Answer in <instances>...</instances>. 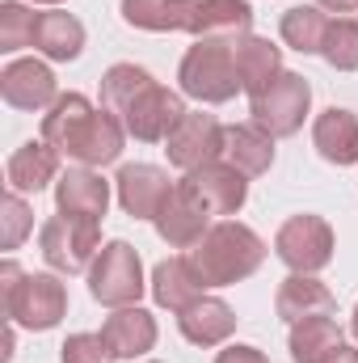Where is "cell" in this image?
<instances>
[{
  "instance_id": "10",
  "label": "cell",
  "mask_w": 358,
  "mask_h": 363,
  "mask_svg": "<svg viewBox=\"0 0 358 363\" xmlns=\"http://www.w3.org/2000/svg\"><path fill=\"white\" fill-rule=\"evenodd\" d=\"M312 106V85L299 72H282L270 89L253 97V123L266 127L270 135H295L304 127V114Z\"/></svg>"
},
{
  "instance_id": "35",
  "label": "cell",
  "mask_w": 358,
  "mask_h": 363,
  "mask_svg": "<svg viewBox=\"0 0 358 363\" xmlns=\"http://www.w3.org/2000/svg\"><path fill=\"white\" fill-rule=\"evenodd\" d=\"M350 325H354V338H358V304H354V321H350Z\"/></svg>"
},
{
  "instance_id": "8",
  "label": "cell",
  "mask_w": 358,
  "mask_h": 363,
  "mask_svg": "<svg viewBox=\"0 0 358 363\" xmlns=\"http://www.w3.org/2000/svg\"><path fill=\"white\" fill-rule=\"evenodd\" d=\"M97 241H101V237H97V224H93V220H76V216H64V211L51 216V220L42 224V233H38L42 258L64 274L85 271L93 262V254H101Z\"/></svg>"
},
{
  "instance_id": "13",
  "label": "cell",
  "mask_w": 358,
  "mask_h": 363,
  "mask_svg": "<svg viewBox=\"0 0 358 363\" xmlns=\"http://www.w3.org/2000/svg\"><path fill=\"white\" fill-rule=\"evenodd\" d=\"M114 182H118V203L131 220H156L161 207L173 194L169 174L156 169V165H122Z\"/></svg>"
},
{
  "instance_id": "29",
  "label": "cell",
  "mask_w": 358,
  "mask_h": 363,
  "mask_svg": "<svg viewBox=\"0 0 358 363\" xmlns=\"http://www.w3.org/2000/svg\"><path fill=\"white\" fill-rule=\"evenodd\" d=\"M34 26H38V13L21 4H0V51L34 47Z\"/></svg>"
},
{
  "instance_id": "12",
  "label": "cell",
  "mask_w": 358,
  "mask_h": 363,
  "mask_svg": "<svg viewBox=\"0 0 358 363\" xmlns=\"http://www.w3.org/2000/svg\"><path fill=\"white\" fill-rule=\"evenodd\" d=\"M224 131H228V127H219L215 114H185L178 127H173V135L165 140L169 165H178L185 174L211 165V161L224 152Z\"/></svg>"
},
{
  "instance_id": "9",
  "label": "cell",
  "mask_w": 358,
  "mask_h": 363,
  "mask_svg": "<svg viewBox=\"0 0 358 363\" xmlns=\"http://www.w3.org/2000/svg\"><path fill=\"white\" fill-rule=\"evenodd\" d=\"M278 258L291 267L295 274H312L325 271L333 262V228L321 216H291L278 237H274Z\"/></svg>"
},
{
  "instance_id": "1",
  "label": "cell",
  "mask_w": 358,
  "mask_h": 363,
  "mask_svg": "<svg viewBox=\"0 0 358 363\" xmlns=\"http://www.w3.org/2000/svg\"><path fill=\"white\" fill-rule=\"evenodd\" d=\"M101 110H110L127 135L144 140V144H161L173 135L181 118L190 114L181 106V97L173 89H161L144 68L135 64H114L101 77Z\"/></svg>"
},
{
  "instance_id": "32",
  "label": "cell",
  "mask_w": 358,
  "mask_h": 363,
  "mask_svg": "<svg viewBox=\"0 0 358 363\" xmlns=\"http://www.w3.org/2000/svg\"><path fill=\"white\" fill-rule=\"evenodd\" d=\"M215 363H270V359L258 351V347H241V342H236V347L219 351V359H215Z\"/></svg>"
},
{
  "instance_id": "21",
  "label": "cell",
  "mask_w": 358,
  "mask_h": 363,
  "mask_svg": "<svg viewBox=\"0 0 358 363\" xmlns=\"http://www.w3.org/2000/svg\"><path fill=\"white\" fill-rule=\"evenodd\" d=\"M224 157L228 165H236L245 178H258L274 165V135L258 123H241L224 131Z\"/></svg>"
},
{
  "instance_id": "2",
  "label": "cell",
  "mask_w": 358,
  "mask_h": 363,
  "mask_svg": "<svg viewBox=\"0 0 358 363\" xmlns=\"http://www.w3.org/2000/svg\"><path fill=\"white\" fill-rule=\"evenodd\" d=\"M127 127L110 110H93L85 93H59L55 106L42 114V140L81 165H110L122 152Z\"/></svg>"
},
{
  "instance_id": "15",
  "label": "cell",
  "mask_w": 358,
  "mask_h": 363,
  "mask_svg": "<svg viewBox=\"0 0 358 363\" xmlns=\"http://www.w3.org/2000/svg\"><path fill=\"white\" fill-rule=\"evenodd\" d=\"M55 207L64 216L101 224V216L110 207V182H101V174H93V169H68L55 182Z\"/></svg>"
},
{
  "instance_id": "23",
  "label": "cell",
  "mask_w": 358,
  "mask_h": 363,
  "mask_svg": "<svg viewBox=\"0 0 358 363\" xmlns=\"http://www.w3.org/2000/svg\"><path fill=\"white\" fill-rule=\"evenodd\" d=\"M59 174V152L47 140H30L8 157V190L17 194H38L47 182H55Z\"/></svg>"
},
{
  "instance_id": "24",
  "label": "cell",
  "mask_w": 358,
  "mask_h": 363,
  "mask_svg": "<svg viewBox=\"0 0 358 363\" xmlns=\"http://www.w3.org/2000/svg\"><path fill=\"white\" fill-rule=\"evenodd\" d=\"M202 279H198V271H194V262L190 258H169V262H161L156 271H152V296H156V304L161 308H173V313H181V308H190L198 296H202Z\"/></svg>"
},
{
  "instance_id": "18",
  "label": "cell",
  "mask_w": 358,
  "mask_h": 363,
  "mask_svg": "<svg viewBox=\"0 0 358 363\" xmlns=\"http://www.w3.org/2000/svg\"><path fill=\"white\" fill-rule=\"evenodd\" d=\"M178 325H181V334H185V342H194V347H219L236 330V313L219 296H198L190 308L178 313Z\"/></svg>"
},
{
  "instance_id": "20",
  "label": "cell",
  "mask_w": 358,
  "mask_h": 363,
  "mask_svg": "<svg viewBox=\"0 0 358 363\" xmlns=\"http://www.w3.org/2000/svg\"><path fill=\"white\" fill-rule=\"evenodd\" d=\"M312 144L329 165H354L358 161V118L342 106H329L316 127H312Z\"/></svg>"
},
{
  "instance_id": "17",
  "label": "cell",
  "mask_w": 358,
  "mask_h": 363,
  "mask_svg": "<svg viewBox=\"0 0 358 363\" xmlns=\"http://www.w3.org/2000/svg\"><path fill=\"white\" fill-rule=\"evenodd\" d=\"M101 338L110 342L114 359H135V355H148V351L156 347V317H152V313H144L139 304H135V308L127 304V308H118L114 317H105Z\"/></svg>"
},
{
  "instance_id": "3",
  "label": "cell",
  "mask_w": 358,
  "mask_h": 363,
  "mask_svg": "<svg viewBox=\"0 0 358 363\" xmlns=\"http://www.w3.org/2000/svg\"><path fill=\"white\" fill-rule=\"evenodd\" d=\"M122 17L135 30H185L194 38H245L253 26L245 0H122Z\"/></svg>"
},
{
  "instance_id": "7",
  "label": "cell",
  "mask_w": 358,
  "mask_h": 363,
  "mask_svg": "<svg viewBox=\"0 0 358 363\" xmlns=\"http://www.w3.org/2000/svg\"><path fill=\"white\" fill-rule=\"evenodd\" d=\"M89 291L93 300L110 304V308H127L144 296V262L127 241H110L101 245L97 262L89 271Z\"/></svg>"
},
{
  "instance_id": "34",
  "label": "cell",
  "mask_w": 358,
  "mask_h": 363,
  "mask_svg": "<svg viewBox=\"0 0 358 363\" xmlns=\"http://www.w3.org/2000/svg\"><path fill=\"white\" fill-rule=\"evenodd\" d=\"M321 9H329V13H350V9H358V0H316Z\"/></svg>"
},
{
  "instance_id": "28",
  "label": "cell",
  "mask_w": 358,
  "mask_h": 363,
  "mask_svg": "<svg viewBox=\"0 0 358 363\" xmlns=\"http://www.w3.org/2000/svg\"><path fill=\"white\" fill-rule=\"evenodd\" d=\"M321 55H325L337 72H354L358 68V21L354 17H337V21H329V34H325Z\"/></svg>"
},
{
  "instance_id": "25",
  "label": "cell",
  "mask_w": 358,
  "mask_h": 363,
  "mask_svg": "<svg viewBox=\"0 0 358 363\" xmlns=\"http://www.w3.org/2000/svg\"><path fill=\"white\" fill-rule=\"evenodd\" d=\"M34 47L47 60H76L85 51V26L72 13H38L34 26Z\"/></svg>"
},
{
  "instance_id": "14",
  "label": "cell",
  "mask_w": 358,
  "mask_h": 363,
  "mask_svg": "<svg viewBox=\"0 0 358 363\" xmlns=\"http://www.w3.org/2000/svg\"><path fill=\"white\" fill-rule=\"evenodd\" d=\"M0 97L13 106V110H42V106H55V77L47 64L38 60H13L4 72H0Z\"/></svg>"
},
{
  "instance_id": "11",
  "label": "cell",
  "mask_w": 358,
  "mask_h": 363,
  "mask_svg": "<svg viewBox=\"0 0 358 363\" xmlns=\"http://www.w3.org/2000/svg\"><path fill=\"white\" fill-rule=\"evenodd\" d=\"M181 190H185L198 207H207V216H236V211L245 207V199H249L245 174H241L236 165H219V161H211V165H202V169H190V174L181 178Z\"/></svg>"
},
{
  "instance_id": "16",
  "label": "cell",
  "mask_w": 358,
  "mask_h": 363,
  "mask_svg": "<svg viewBox=\"0 0 358 363\" xmlns=\"http://www.w3.org/2000/svg\"><path fill=\"white\" fill-rule=\"evenodd\" d=\"M274 308H278L282 321L295 325V321H304V317H333V313H337V300H333V291H329L321 279H312V274H291V279L278 283Z\"/></svg>"
},
{
  "instance_id": "31",
  "label": "cell",
  "mask_w": 358,
  "mask_h": 363,
  "mask_svg": "<svg viewBox=\"0 0 358 363\" xmlns=\"http://www.w3.org/2000/svg\"><path fill=\"white\" fill-rule=\"evenodd\" d=\"M59 359L64 363H114V351L101 334H72L64 347H59Z\"/></svg>"
},
{
  "instance_id": "22",
  "label": "cell",
  "mask_w": 358,
  "mask_h": 363,
  "mask_svg": "<svg viewBox=\"0 0 358 363\" xmlns=\"http://www.w3.org/2000/svg\"><path fill=\"white\" fill-rule=\"evenodd\" d=\"M236 72H241V89L249 97H258L282 77V51L270 38L245 34V38H236Z\"/></svg>"
},
{
  "instance_id": "27",
  "label": "cell",
  "mask_w": 358,
  "mask_h": 363,
  "mask_svg": "<svg viewBox=\"0 0 358 363\" xmlns=\"http://www.w3.org/2000/svg\"><path fill=\"white\" fill-rule=\"evenodd\" d=\"M325 34H329V17L316 4H295L282 13V43L299 55H321Z\"/></svg>"
},
{
  "instance_id": "36",
  "label": "cell",
  "mask_w": 358,
  "mask_h": 363,
  "mask_svg": "<svg viewBox=\"0 0 358 363\" xmlns=\"http://www.w3.org/2000/svg\"><path fill=\"white\" fill-rule=\"evenodd\" d=\"M38 4H59V0H38Z\"/></svg>"
},
{
  "instance_id": "6",
  "label": "cell",
  "mask_w": 358,
  "mask_h": 363,
  "mask_svg": "<svg viewBox=\"0 0 358 363\" xmlns=\"http://www.w3.org/2000/svg\"><path fill=\"white\" fill-rule=\"evenodd\" d=\"M181 93L198 97V101H232L241 89V72H236V38H198L185 60H181Z\"/></svg>"
},
{
  "instance_id": "26",
  "label": "cell",
  "mask_w": 358,
  "mask_h": 363,
  "mask_svg": "<svg viewBox=\"0 0 358 363\" xmlns=\"http://www.w3.org/2000/svg\"><path fill=\"white\" fill-rule=\"evenodd\" d=\"M342 347V330L333 317H304L291 325V359L295 363H321Z\"/></svg>"
},
{
  "instance_id": "19",
  "label": "cell",
  "mask_w": 358,
  "mask_h": 363,
  "mask_svg": "<svg viewBox=\"0 0 358 363\" xmlns=\"http://www.w3.org/2000/svg\"><path fill=\"white\" fill-rule=\"evenodd\" d=\"M207 220H211V216H207V207H198V203H194V199L178 186L152 224H156L161 241H169V245H178V250H194V245L207 237Z\"/></svg>"
},
{
  "instance_id": "4",
  "label": "cell",
  "mask_w": 358,
  "mask_h": 363,
  "mask_svg": "<svg viewBox=\"0 0 358 363\" xmlns=\"http://www.w3.org/2000/svg\"><path fill=\"white\" fill-rule=\"evenodd\" d=\"M262 258H266L262 237L253 228L236 224V220H224V224L207 228V237L190 250V262H194V271L207 287H232V283L249 279L262 267Z\"/></svg>"
},
{
  "instance_id": "30",
  "label": "cell",
  "mask_w": 358,
  "mask_h": 363,
  "mask_svg": "<svg viewBox=\"0 0 358 363\" xmlns=\"http://www.w3.org/2000/svg\"><path fill=\"white\" fill-rule=\"evenodd\" d=\"M0 220H4V233H0V245L4 250H17L21 241H25V233H30V224H34V216H30V207H25V199L17 194V190H8L4 194V203H0Z\"/></svg>"
},
{
  "instance_id": "33",
  "label": "cell",
  "mask_w": 358,
  "mask_h": 363,
  "mask_svg": "<svg viewBox=\"0 0 358 363\" xmlns=\"http://www.w3.org/2000/svg\"><path fill=\"white\" fill-rule=\"evenodd\" d=\"M321 363H358V351H354V347H346V342H342V347H337L333 355H325Z\"/></svg>"
},
{
  "instance_id": "5",
  "label": "cell",
  "mask_w": 358,
  "mask_h": 363,
  "mask_svg": "<svg viewBox=\"0 0 358 363\" xmlns=\"http://www.w3.org/2000/svg\"><path fill=\"white\" fill-rule=\"evenodd\" d=\"M0 296L13 325L25 330H55L68 313V287L55 274H25L13 258L0 267Z\"/></svg>"
}]
</instances>
